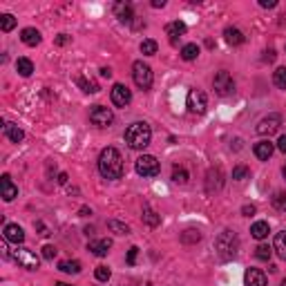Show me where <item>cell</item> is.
<instances>
[{"mask_svg":"<svg viewBox=\"0 0 286 286\" xmlns=\"http://www.w3.org/2000/svg\"><path fill=\"white\" fill-rule=\"evenodd\" d=\"M163 5H166L163 0H155V3H152V7H163Z\"/></svg>","mask_w":286,"mask_h":286,"instance_id":"816d5d0a","label":"cell"},{"mask_svg":"<svg viewBox=\"0 0 286 286\" xmlns=\"http://www.w3.org/2000/svg\"><path fill=\"white\" fill-rule=\"evenodd\" d=\"M58 271L76 275V273H81V261H76V259H65V261H60V264H58Z\"/></svg>","mask_w":286,"mask_h":286,"instance_id":"484cf974","label":"cell"},{"mask_svg":"<svg viewBox=\"0 0 286 286\" xmlns=\"http://www.w3.org/2000/svg\"><path fill=\"white\" fill-rule=\"evenodd\" d=\"M99 172L105 179H119L123 174V157L117 148H105L99 155Z\"/></svg>","mask_w":286,"mask_h":286,"instance_id":"6da1fadb","label":"cell"},{"mask_svg":"<svg viewBox=\"0 0 286 286\" xmlns=\"http://www.w3.org/2000/svg\"><path fill=\"white\" fill-rule=\"evenodd\" d=\"M94 275H96V279H99V282H107V279H109V275H112V271H109L107 266H99Z\"/></svg>","mask_w":286,"mask_h":286,"instance_id":"f35d334b","label":"cell"},{"mask_svg":"<svg viewBox=\"0 0 286 286\" xmlns=\"http://www.w3.org/2000/svg\"><path fill=\"white\" fill-rule=\"evenodd\" d=\"M246 286H266V275L259 269L246 271Z\"/></svg>","mask_w":286,"mask_h":286,"instance_id":"ffe728a7","label":"cell"},{"mask_svg":"<svg viewBox=\"0 0 286 286\" xmlns=\"http://www.w3.org/2000/svg\"><path fill=\"white\" fill-rule=\"evenodd\" d=\"M279 125H282V117L279 114H269V117H264L257 123V127H255V132L261 137H271L273 132L279 130Z\"/></svg>","mask_w":286,"mask_h":286,"instance_id":"30bf717a","label":"cell"},{"mask_svg":"<svg viewBox=\"0 0 286 286\" xmlns=\"http://www.w3.org/2000/svg\"><path fill=\"white\" fill-rule=\"evenodd\" d=\"M277 150H279V152H284V155H286V135L279 137V141H277Z\"/></svg>","mask_w":286,"mask_h":286,"instance_id":"b9f144b4","label":"cell"},{"mask_svg":"<svg viewBox=\"0 0 286 286\" xmlns=\"http://www.w3.org/2000/svg\"><path fill=\"white\" fill-rule=\"evenodd\" d=\"M273 83H275L279 90H286V68H277L273 72Z\"/></svg>","mask_w":286,"mask_h":286,"instance_id":"f546056e","label":"cell"},{"mask_svg":"<svg viewBox=\"0 0 286 286\" xmlns=\"http://www.w3.org/2000/svg\"><path fill=\"white\" fill-rule=\"evenodd\" d=\"M16 27V18L11 16V14H3L0 16V29L3 32H11V29Z\"/></svg>","mask_w":286,"mask_h":286,"instance_id":"4dcf8cb0","label":"cell"},{"mask_svg":"<svg viewBox=\"0 0 286 286\" xmlns=\"http://www.w3.org/2000/svg\"><path fill=\"white\" fill-rule=\"evenodd\" d=\"M186 23H181V20H172V23H168L166 25V34L170 36V42H177L179 36H184L186 34Z\"/></svg>","mask_w":286,"mask_h":286,"instance_id":"e0dca14e","label":"cell"},{"mask_svg":"<svg viewBox=\"0 0 286 286\" xmlns=\"http://www.w3.org/2000/svg\"><path fill=\"white\" fill-rule=\"evenodd\" d=\"M20 40L25 42V45H29V47H36L40 42V32L38 29H34V27H27V29H23L20 32Z\"/></svg>","mask_w":286,"mask_h":286,"instance_id":"44dd1931","label":"cell"},{"mask_svg":"<svg viewBox=\"0 0 286 286\" xmlns=\"http://www.w3.org/2000/svg\"><path fill=\"white\" fill-rule=\"evenodd\" d=\"M255 257L261 259V261H269L271 259V248L266 244H259L257 248H255Z\"/></svg>","mask_w":286,"mask_h":286,"instance_id":"e575fe53","label":"cell"},{"mask_svg":"<svg viewBox=\"0 0 286 286\" xmlns=\"http://www.w3.org/2000/svg\"><path fill=\"white\" fill-rule=\"evenodd\" d=\"M259 5H261V7H269L271 9V7H275L277 3H275V0H259Z\"/></svg>","mask_w":286,"mask_h":286,"instance_id":"f6af8a7d","label":"cell"},{"mask_svg":"<svg viewBox=\"0 0 286 286\" xmlns=\"http://www.w3.org/2000/svg\"><path fill=\"white\" fill-rule=\"evenodd\" d=\"M0 194H3L5 202H14L18 197V186H14L9 174H3V177H0Z\"/></svg>","mask_w":286,"mask_h":286,"instance_id":"4fadbf2b","label":"cell"},{"mask_svg":"<svg viewBox=\"0 0 286 286\" xmlns=\"http://www.w3.org/2000/svg\"><path fill=\"white\" fill-rule=\"evenodd\" d=\"M68 40H70L68 36H65V34H60L58 38H56V45H65V42H68Z\"/></svg>","mask_w":286,"mask_h":286,"instance_id":"7dc6e473","label":"cell"},{"mask_svg":"<svg viewBox=\"0 0 286 286\" xmlns=\"http://www.w3.org/2000/svg\"><path fill=\"white\" fill-rule=\"evenodd\" d=\"M90 251H92L96 257H105L109 253V248H112V241L109 239H96V241H90Z\"/></svg>","mask_w":286,"mask_h":286,"instance_id":"d6986e66","label":"cell"},{"mask_svg":"<svg viewBox=\"0 0 286 286\" xmlns=\"http://www.w3.org/2000/svg\"><path fill=\"white\" fill-rule=\"evenodd\" d=\"M282 174H284V179H286V166L282 168Z\"/></svg>","mask_w":286,"mask_h":286,"instance_id":"db71d44e","label":"cell"},{"mask_svg":"<svg viewBox=\"0 0 286 286\" xmlns=\"http://www.w3.org/2000/svg\"><path fill=\"white\" fill-rule=\"evenodd\" d=\"M56 286H70V284H65V282H56Z\"/></svg>","mask_w":286,"mask_h":286,"instance_id":"f5cc1de1","label":"cell"},{"mask_svg":"<svg viewBox=\"0 0 286 286\" xmlns=\"http://www.w3.org/2000/svg\"><path fill=\"white\" fill-rule=\"evenodd\" d=\"M3 132H5V137L9 139V141H14V143H20L23 139H25V132L20 130V127H18L16 123H5V127H3Z\"/></svg>","mask_w":286,"mask_h":286,"instance_id":"ac0fdd59","label":"cell"},{"mask_svg":"<svg viewBox=\"0 0 286 286\" xmlns=\"http://www.w3.org/2000/svg\"><path fill=\"white\" fill-rule=\"evenodd\" d=\"M3 239H7V241H11V244H23L25 241V230H23L18 224H7L5 226V230H3Z\"/></svg>","mask_w":286,"mask_h":286,"instance_id":"7c38bea8","label":"cell"},{"mask_svg":"<svg viewBox=\"0 0 286 286\" xmlns=\"http://www.w3.org/2000/svg\"><path fill=\"white\" fill-rule=\"evenodd\" d=\"M101 76L103 78H109V76H112V70H109V68H101Z\"/></svg>","mask_w":286,"mask_h":286,"instance_id":"bcb514c9","label":"cell"},{"mask_svg":"<svg viewBox=\"0 0 286 286\" xmlns=\"http://www.w3.org/2000/svg\"><path fill=\"white\" fill-rule=\"evenodd\" d=\"M132 78H135L137 87H141V90H150L152 87V81H155L150 65H145L143 60H137V63L132 65Z\"/></svg>","mask_w":286,"mask_h":286,"instance_id":"277c9868","label":"cell"},{"mask_svg":"<svg viewBox=\"0 0 286 286\" xmlns=\"http://www.w3.org/2000/svg\"><path fill=\"white\" fill-rule=\"evenodd\" d=\"M248 174H251V170H248L246 166H237L235 170H233V179H237V181H241V179H246Z\"/></svg>","mask_w":286,"mask_h":286,"instance_id":"74e56055","label":"cell"},{"mask_svg":"<svg viewBox=\"0 0 286 286\" xmlns=\"http://www.w3.org/2000/svg\"><path fill=\"white\" fill-rule=\"evenodd\" d=\"M56 248H54V246H45V248H42V257H45V259H54V257H56Z\"/></svg>","mask_w":286,"mask_h":286,"instance_id":"ab89813d","label":"cell"},{"mask_svg":"<svg viewBox=\"0 0 286 286\" xmlns=\"http://www.w3.org/2000/svg\"><path fill=\"white\" fill-rule=\"evenodd\" d=\"M273 206H275L279 212H286V192H275V197H273Z\"/></svg>","mask_w":286,"mask_h":286,"instance_id":"d590c367","label":"cell"},{"mask_svg":"<svg viewBox=\"0 0 286 286\" xmlns=\"http://www.w3.org/2000/svg\"><path fill=\"white\" fill-rule=\"evenodd\" d=\"M16 70H18V74H20V76H32L34 63L29 58H18L16 60Z\"/></svg>","mask_w":286,"mask_h":286,"instance_id":"d4e9b609","label":"cell"},{"mask_svg":"<svg viewBox=\"0 0 286 286\" xmlns=\"http://www.w3.org/2000/svg\"><path fill=\"white\" fill-rule=\"evenodd\" d=\"M199 56V47L194 45V42H188V45H184V50H181V58L184 60H194Z\"/></svg>","mask_w":286,"mask_h":286,"instance_id":"83f0119b","label":"cell"},{"mask_svg":"<svg viewBox=\"0 0 286 286\" xmlns=\"http://www.w3.org/2000/svg\"><path fill=\"white\" fill-rule=\"evenodd\" d=\"M143 222H145V224H148V226H152V228H155V226H159V222H161V217H159V215H157V212H155V210H152V208H150V206H145V208H143Z\"/></svg>","mask_w":286,"mask_h":286,"instance_id":"4316f807","label":"cell"},{"mask_svg":"<svg viewBox=\"0 0 286 286\" xmlns=\"http://www.w3.org/2000/svg\"><path fill=\"white\" fill-rule=\"evenodd\" d=\"M78 85H81V87L85 90V92H87V94H96V92H99V85H96L94 81H87V78H78Z\"/></svg>","mask_w":286,"mask_h":286,"instance_id":"836d02e7","label":"cell"},{"mask_svg":"<svg viewBox=\"0 0 286 286\" xmlns=\"http://www.w3.org/2000/svg\"><path fill=\"white\" fill-rule=\"evenodd\" d=\"M273 248H275V253L279 255V257L286 259V230L275 235V244H273Z\"/></svg>","mask_w":286,"mask_h":286,"instance_id":"cb8c5ba5","label":"cell"},{"mask_svg":"<svg viewBox=\"0 0 286 286\" xmlns=\"http://www.w3.org/2000/svg\"><path fill=\"white\" fill-rule=\"evenodd\" d=\"M87 215H92V210H90V208H81V217H87Z\"/></svg>","mask_w":286,"mask_h":286,"instance_id":"f907efd6","label":"cell"},{"mask_svg":"<svg viewBox=\"0 0 286 286\" xmlns=\"http://www.w3.org/2000/svg\"><path fill=\"white\" fill-rule=\"evenodd\" d=\"M255 157H257L259 161H269L271 157H273V152H275V145H273L269 139H264V141H259V143H255Z\"/></svg>","mask_w":286,"mask_h":286,"instance_id":"9a60e30c","label":"cell"},{"mask_svg":"<svg viewBox=\"0 0 286 286\" xmlns=\"http://www.w3.org/2000/svg\"><path fill=\"white\" fill-rule=\"evenodd\" d=\"M224 186V174L219 168H210L208 174H206V190L208 192H215L219 190V188Z\"/></svg>","mask_w":286,"mask_h":286,"instance_id":"5bb4252c","label":"cell"},{"mask_svg":"<svg viewBox=\"0 0 286 286\" xmlns=\"http://www.w3.org/2000/svg\"><path fill=\"white\" fill-rule=\"evenodd\" d=\"M90 121H92L96 127H107V125H112L114 114H112V109H109V107L94 105L92 109H90Z\"/></svg>","mask_w":286,"mask_h":286,"instance_id":"ba28073f","label":"cell"},{"mask_svg":"<svg viewBox=\"0 0 286 286\" xmlns=\"http://www.w3.org/2000/svg\"><path fill=\"white\" fill-rule=\"evenodd\" d=\"M215 246H217V253L222 259H233L237 251H239V239H237V235L233 230H224V233L217 237Z\"/></svg>","mask_w":286,"mask_h":286,"instance_id":"3957f363","label":"cell"},{"mask_svg":"<svg viewBox=\"0 0 286 286\" xmlns=\"http://www.w3.org/2000/svg\"><path fill=\"white\" fill-rule=\"evenodd\" d=\"M224 38H226L228 45L237 47V45H241V42H244V34H241L237 27H226V32H224Z\"/></svg>","mask_w":286,"mask_h":286,"instance_id":"7402d4cb","label":"cell"},{"mask_svg":"<svg viewBox=\"0 0 286 286\" xmlns=\"http://www.w3.org/2000/svg\"><path fill=\"white\" fill-rule=\"evenodd\" d=\"M107 226H109V230H112V233H117V235H130V226H125V224L117 222V219H109Z\"/></svg>","mask_w":286,"mask_h":286,"instance_id":"f1b7e54d","label":"cell"},{"mask_svg":"<svg viewBox=\"0 0 286 286\" xmlns=\"http://www.w3.org/2000/svg\"><path fill=\"white\" fill-rule=\"evenodd\" d=\"M11 259H14L18 266L27 269V271H36L38 269V264H40V259L36 257L29 248H18V246H16V251H11Z\"/></svg>","mask_w":286,"mask_h":286,"instance_id":"5b68a950","label":"cell"},{"mask_svg":"<svg viewBox=\"0 0 286 286\" xmlns=\"http://www.w3.org/2000/svg\"><path fill=\"white\" fill-rule=\"evenodd\" d=\"M269 233H271L269 222H255L251 226V235L255 239H264V237H269Z\"/></svg>","mask_w":286,"mask_h":286,"instance_id":"603a6c76","label":"cell"},{"mask_svg":"<svg viewBox=\"0 0 286 286\" xmlns=\"http://www.w3.org/2000/svg\"><path fill=\"white\" fill-rule=\"evenodd\" d=\"M152 139V130L148 123H132L125 130V143L130 145L132 150H143L150 145Z\"/></svg>","mask_w":286,"mask_h":286,"instance_id":"7a4b0ae2","label":"cell"},{"mask_svg":"<svg viewBox=\"0 0 286 286\" xmlns=\"http://www.w3.org/2000/svg\"><path fill=\"white\" fill-rule=\"evenodd\" d=\"M141 54H145V56H155L157 54V40H152V38L143 40L141 42Z\"/></svg>","mask_w":286,"mask_h":286,"instance_id":"d6a6232c","label":"cell"},{"mask_svg":"<svg viewBox=\"0 0 286 286\" xmlns=\"http://www.w3.org/2000/svg\"><path fill=\"white\" fill-rule=\"evenodd\" d=\"M135 170L141 174V177H157V174H159V161H157L152 155H143V157L137 159Z\"/></svg>","mask_w":286,"mask_h":286,"instance_id":"52a82bcc","label":"cell"},{"mask_svg":"<svg viewBox=\"0 0 286 286\" xmlns=\"http://www.w3.org/2000/svg\"><path fill=\"white\" fill-rule=\"evenodd\" d=\"M264 60H266V63H273V60H275V52H273V50H266V52H264Z\"/></svg>","mask_w":286,"mask_h":286,"instance_id":"7bdbcfd3","label":"cell"},{"mask_svg":"<svg viewBox=\"0 0 286 286\" xmlns=\"http://www.w3.org/2000/svg\"><path fill=\"white\" fill-rule=\"evenodd\" d=\"M172 181H174V184H181V186H184L186 181H188V172H186V168L174 166V170H172Z\"/></svg>","mask_w":286,"mask_h":286,"instance_id":"1f68e13d","label":"cell"},{"mask_svg":"<svg viewBox=\"0 0 286 286\" xmlns=\"http://www.w3.org/2000/svg\"><path fill=\"white\" fill-rule=\"evenodd\" d=\"M36 226H38L40 235H50V233H47V228H45V224H42V222H36Z\"/></svg>","mask_w":286,"mask_h":286,"instance_id":"c3c4849f","label":"cell"},{"mask_svg":"<svg viewBox=\"0 0 286 286\" xmlns=\"http://www.w3.org/2000/svg\"><path fill=\"white\" fill-rule=\"evenodd\" d=\"M241 212H244L246 217H251V215H255V206H244V208H241Z\"/></svg>","mask_w":286,"mask_h":286,"instance_id":"ee69618b","label":"cell"},{"mask_svg":"<svg viewBox=\"0 0 286 286\" xmlns=\"http://www.w3.org/2000/svg\"><path fill=\"white\" fill-rule=\"evenodd\" d=\"M206 107H208V99H206V94L202 90H190L188 92V109H190L192 114H204Z\"/></svg>","mask_w":286,"mask_h":286,"instance_id":"9c48e42d","label":"cell"},{"mask_svg":"<svg viewBox=\"0 0 286 286\" xmlns=\"http://www.w3.org/2000/svg\"><path fill=\"white\" fill-rule=\"evenodd\" d=\"M58 184H68V174H65V172L58 174Z\"/></svg>","mask_w":286,"mask_h":286,"instance_id":"681fc988","label":"cell"},{"mask_svg":"<svg viewBox=\"0 0 286 286\" xmlns=\"http://www.w3.org/2000/svg\"><path fill=\"white\" fill-rule=\"evenodd\" d=\"M282 286H286V277H284V279H282Z\"/></svg>","mask_w":286,"mask_h":286,"instance_id":"11a10c76","label":"cell"},{"mask_svg":"<svg viewBox=\"0 0 286 286\" xmlns=\"http://www.w3.org/2000/svg\"><path fill=\"white\" fill-rule=\"evenodd\" d=\"M109 96H112V103H114L117 107H125V105H130V101H132V92L125 87L123 83H117V85H114V87H112V94H109Z\"/></svg>","mask_w":286,"mask_h":286,"instance_id":"8fae6325","label":"cell"},{"mask_svg":"<svg viewBox=\"0 0 286 286\" xmlns=\"http://www.w3.org/2000/svg\"><path fill=\"white\" fill-rule=\"evenodd\" d=\"M137 253H139V248H137V246H132V248H130V253H127V264H130V266L137 261Z\"/></svg>","mask_w":286,"mask_h":286,"instance_id":"60d3db41","label":"cell"},{"mask_svg":"<svg viewBox=\"0 0 286 286\" xmlns=\"http://www.w3.org/2000/svg\"><path fill=\"white\" fill-rule=\"evenodd\" d=\"M114 16H117L121 23H132L135 20V9H132L130 3H117L114 5Z\"/></svg>","mask_w":286,"mask_h":286,"instance_id":"2e32d148","label":"cell"},{"mask_svg":"<svg viewBox=\"0 0 286 286\" xmlns=\"http://www.w3.org/2000/svg\"><path fill=\"white\" fill-rule=\"evenodd\" d=\"M199 239H202L199 230H186V233L181 235V241H186V244H192V241H199Z\"/></svg>","mask_w":286,"mask_h":286,"instance_id":"8d00e7d4","label":"cell"},{"mask_svg":"<svg viewBox=\"0 0 286 286\" xmlns=\"http://www.w3.org/2000/svg\"><path fill=\"white\" fill-rule=\"evenodd\" d=\"M212 87L219 96H230L235 94V81L228 72H217L215 78H212Z\"/></svg>","mask_w":286,"mask_h":286,"instance_id":"8992f818","label":"cell"}]
</instances>
